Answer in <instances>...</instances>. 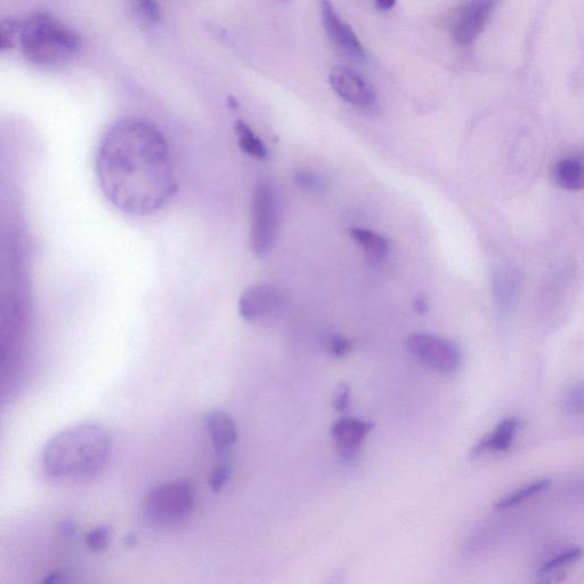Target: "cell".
Wrapping results in <instances>:
<instances>
[{
	"label": "cell",
	"instance_id": "cell-10",
	"mask_svg": "<svg viewBox=\"0 0 584 584\" xmlns=\"http://www.w3.org/2000/svg\"><path fill=\"white\" fill-rule=\"evenodd\" d=\"M324 30L340 51L356 61L365 60L364 48L353 29L340 18L330 0H320Z\"/></svg>",
	"mask_w": 584,
	"mask_h": 584
},
{
	"label": "cell",
	"instance_id": "cell-9",
	"mask_svg": "<svg viewBox=\"0 0 584 584\" xmlns=\"http://www.w3.org/2000/svg\"><path fill=\"white\" fill-rule=\"evenodd\" d=\"M496 6V0H469L453 23L452 36L461 46L472 45L480 37Z\"/></svg>",
	"mask_w": 584,
	"mask_h": 584
},
{
	"label": "cell",
	"instance_id": "cell-27",
	"mask_svg": "<svg viewBox=\"0 0 584 584\" xmlns=\"http://www.w3.org/2000/svg\"><path fill=\"white\" fill-rule=\"evenodd\" d=\"M416 311L419 314H425L428 311V304L424 297H419L415 303Z\"/></svg>",
	"mask_w": 584,
	"mask_h": 584
},
{
	"label": "cell",
	"instance_id": "cell-15",
	"mask_svg": "<svg viewBox=\"0 0 584 584\" xmlns=\"http://www.w3.org/2000/svg\"><path fill=\"white\" fill-rule=\"evenodd\" d=\"M351 237L373 259H384L389 253V242L379 233L355 227Z\"/></svg>",
	"mask_w": 584,
	"mask_h": 584
},
{
	"label": "cell",
	"instance_id": "cell-8",
	"mask_svg": "<svg viewBox=\"0 0 584 584\" xmlns=\"http://www.w3.org/2000/svg\"><path fill=\"white\" fill-rule=\"evenodd\" d=\"M329 81L332 89L348 104L360 109H372L377 102L375 89L358 72L347 67L331 70Z\"/></svg>",
	"mask_w": 584,
	"mask_h": 584
},
{
	"label": "cell",
	"instance_id": "cell-13",
	"mask_svg": "<svg viewBox=\"0 0 584 584\" xmlns=\"http://www.w3.org/2000/svg\"><path fill=\"white\" fill-rule=\"evenodd\" d=\"M207 427L213 444L219 454L229 452L238 441L237 427L233 419L221 411L210 413L207 418Z\"/></svg>",
	"mask_w": 584,
	"mask_h": 584
},
{
	"label": "cell",
	"instance_id": "cell-26",
	"mask_svg": "<svg viewBox=\"0 0 584 584\" xmlns=\"http://www.w3.org/2000/svg\"><path fill=\"white\" fill-rule=\"evenodd\" d=\"M397 0H376L377 7L381 11H389L394 8Z\"/></svg>",
	"mask_w": 584,
	"mask_h": 584
},
{
	"label": "cell",
	"instance_id": "cell-20",
	"mask_svg": "<svg viewBox=\"0 0 584 584\" xmlns=\"http://www.w3.org/2000/svg\"><path fill=\"white\" fill-rule=\"evenodd\" d=\"M232 474V467L229 462H221V464L217 465L214 469L212 474L209 477V485L210 488L214 492L221 491L225 484L229 482L230 477Z\"/></svg>",
	"mask_w": 584,
	"mask_h": 584
},
{
	"label": "cell",
	"instance_id": "cell-6",
	"mask_svg": "<svg viewBox=\"0 0 584 584\" xmlns=\"http://www.w3.org/2000/svg\"><path fill=\"white\" fill-rule=\"evenodd\" d=\"M405 346L418 360L436 371L453 373L460 367V350L448 339L431 334H415L405 340Z\"/></svg>",
	"mask_w": 584,
	"mask_h": 584
},
{
	"label": "cell",
	"instance_id": "cell-17",
	"mask_svg": "<svg viewBox=\"0 0 584 584\" xmlns=\"http://www.w3.org/2000/svg\"><path fill=\"white\" fill-rule=\"evenodd\" d=\"M551 483H553V481H551L550 478H542V480L527 484L524 488L510 493L509 496L498 501L494 508L505 510L521 504V502L534 496H538L539 493L547 490Z\"/></svg>",
	"mask_w": 584,
	"mask_h": 584
},
{
	"label": "cell",
	"instance_id": "cell-28",
	"mask_svg": "<svg viewBox=\"0 0 584 584\" xmlns=\"http://www.w3.org/2000/svg\"><path fill=\"white\" fill-rule=\"evenodd\" d=\"M6 50L5 40L2 35V31H0V51Z\"/></svg>",
	"mask_w": 584,
	"mask_h": 584
},
{
	"label": "cell",
	"instance_id": "cell-18",
	"mask_svg": "<svg viewBox=\"0 0 584 584\" xmlns=\"http://www.w3.org/2000/svg\"><path fill=\"white\" fill-rule=\"evenodd\" d=\"M582 557L581 548H572L556 555L543 564L538 571V578L546 579L550 574L561 571L566 566H570L580 561Z\"/></svg>",
	"mask_w": 584,
	"mask_h": 584
},
{
	"label": "cell",
	"instance_id": "cell-16",
	"mask_svg": "<svg viewBox=\"0 0 584 584\" xmlns=\"http://www.w3.org/2000/svg\"><path fill=\"white\" fill-rule=\"evenodd\" d=\"M234 131L238 136L239 145L243 152L258 160L269 158V151H267L265 144L245 121L238 120L234 125Z\"/></svg>",
	"mask_w": 584,
	"mask_h": 584
},
{
	"label": "cell",
	"instance_id": "cell-11",
	"mask_svg": "<svg viewBox=\"0 0 584 584\" xmlns=\"http://www.w3.org/2000/svg\"><path fill=\"white\" fill-rule=\"evenodd\" d=\"M372 429L373 424L368 420L353 417L338 419L331 427V436L339 456L347 461L355 459Z\"/></svg>",
	"mask_w": 584,
	"mask_h": 584
},
{
	"label": "cell",
	"instance_id": "cell-3",
	"mask_svg": "<svg viewBox=\"0 0 584 584\" xmlns=\"http://www.w3.org/2000/svg\"><path fill=\"white\" fill-rule=\"evenodd\" d=\"M18 44L31 63L58 68L79 53L83 40L76 30L48 13L32 14L20 21Z\"/></svg>",
	"mask_w": 584,
	"mask_h": 584
},
{
	"label": "cell",
	"instance_id": "cell-14",
	"mask_svg": "<svg viewBox=\"0 0 584 584\" xmlns=\"http://www.w3.org/2000/svg\"><path fill=\"white\" fill-rule=\"evenodd\" d=\"M553 180L566 191H580L584 185V167L581 156H573L558 161L553 169Z\"/></svg>",
	"mask_w": 584,
	"mask_h": 584
},
{
	"label": "cell",
	"instance_id": "cell-25",
	"mask_svg": "<svg viewBox=\"0 0 584 584\" xmlns=\"http://www.w3.org/2000/svg\"><path fill=\"white\" fill-rule=\"evenodd\" d=\"M137 3L148 20L154 23L160 21L161 12L157 0H137Z\"/></svg>",
	"mask_w": 584,
	"mask_h": 584
},
{
	"label": "cell",
	"instance_id": "cell-5",
	"mask_svg": "<svg viewBox=\"0 0 584 584\" xmlns=\"http://www.w3.org/2000/svg\"><path fill=\"white\" fill-rule=\"evenodd\" d=\"M194 501V490L189 482L161 484L152 489L146 499V515L154 524L176 526L189 518Z\"/></svg>",
	"mask_w": 584,
	"mask_h": 584
},
{
	"label": "cell",
	"instance_id": "cell-24",
	"mask_svg": "<svg viewBox=\"0 0 584 584\" xmlns=\"http://www.w3.org/2000/svg\"><path fill=\"white\" fill-rule=\"evenodd\" d=\"M351 401V388L346 384H340L334 396V408L337 412H345Z\"/></svg>",
	"mask_w": 584,
	"mask_h": 584
},
{
	"label": "cell",
	"instance_id": "cell-21",
	"mask_svg": "<svg viewBox=\"0 0 584 584\" xmlns=\"http://www.w3.org/2000/svg\"><path fill=\"white\" fill-rule=\"evenodd\" d=\"M564 408L567 412L577 415L583 411V389L581 384H575L565 394Z\"/></svg>",
	"mask_w": 584,
	"mask_h": 584
},
{
	"label": "cell",
	"instance_id": "cell-22",
	"mask_svg": "<svg viewBox=\"0 0 584 584\" xmlns=\"http://www.w3.org/2000/svg\"><path fill=\"white\" fill-rule=\"evenodd\" d=\"M110 540L111 530L108 526L97 527L87 539L88 546L97 551L107 548Z\"/></svg>",
	"mask_w": 584,
	"mask_h": 584
},
{
	"label": "cell",
	"instance_id": "cell-2",
	"mask_svg": "<svg viewBox=\"0 0 584 584\" xmlns=\"http://www.w3.org/2000/svg\"><path fill=\"white\" fill-rule=\"evenodd\" d=\"M111 438L95 424L64 429L45 446L42 469L56 482H83L101 472L109 460Z\"/></svg>",
	"mask_w": 584,
	"mask_h": 584
},
{
	"label": "cell",
	"instance_id": "cell-7",
	"mask_svg": "<svg viewBox=\"0 0 584 584\" xmlns=\"http://www.w3.org/2000/svg\"><path fill=\"white\" fill-rule=\"evenodd\" d=\"M287 308L285 292L275 286L251 287L239 300L241 318L250 323H271L279 320Z\"/></svg>",
	"mask_w": 584,
	"mask_h": 584
},
{
	"label": "cell",
	"instance_id": "cell-1",
	"mask_svg": "<svg viewBox=\"0 0 584 584\" xmlns=\"http://www.w3.org/2000/svg\"><path fill=\"white\" fill-rule=\"evenodd\" d=\"M95 172L103 196L129 216L157 213L178 190L165 135L141 119L120 120L108 129L96 151Z\"/></svg>",
	"mask_w": 584,
	"mask_h": 584
},
{
	"label": "cell",
	"instance_id": "cell-23",
	"mask_svg": "<svg viewBox=\"0 0 584 584\" xmlns=\"http://www.w3.org/2000/svg\"><path fill=\"white\" fill-rule=\"evenodd\" d=\"M328 348L332 355L336 356V358L342 359L351 353L352 343L350 340L342 336L331 335L328 338Z\"/></svg>",
	"mask_w": 584,
	"mask_h": 584
},
{
	"label": "cell",
	"instance_id": "cell-4",
	"mask_svg": "<svg viewBox=\"0 0 584 584\" xmlns=\"http://www.w3.org/2000/svg\"><path fill=\"white\" fill-rule=\"evenodd\" d=\"M280 219L277 185L270 178H262L255 186L250 209L251 247L259 257L271 253L278 238Z\"/></svg>",
	"mask_w": 584,
	"mask_h": 584
},
{
	"label": "cell",
	"instance_id": "cell-19",
	"mask_svg": "<svg viewBox=\"0 0 584 584\" xmlns=\"http://www.w3.org/2000/svg\"><path fill=\"white\" fill-rule=\"evenodd\" d=\"M295 181L299 186L308 191H322L327 188L328 182L323 176L310 172V170H300L295 176Z\"/></svg>",
	"mask_w": 584,
	"mask_h": 584
},
{
	"label": "cell",
	"instance_id": "cell-12",
	"mask_svg": "<svg viewBox=\"0 0 584 584\" xmlns=\"http://www.w3.org/2000/svg\"><path fill=\"white\" fill-rule=\"evenodd\" d=\"M519 424L521 421L516 417L501 421L496 431L481 438V441L474 446L472 456L480 457L489 451L504 452L509 450L514 442Z\"/></svg>",
	"mask_w": 584,
	"mask_h": 584
}]
</instances>
